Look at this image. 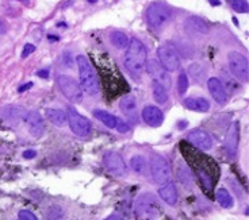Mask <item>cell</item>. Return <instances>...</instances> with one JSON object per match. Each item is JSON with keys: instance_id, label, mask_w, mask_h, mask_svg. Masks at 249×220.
Listing matches in <instances>:
<instances>
[{"instance_id": "1", "label": "cell", "mask_w": 249, "mask_h": 220, "mask_svg": "<svg viewBox=\"0 0 249 220\" xmlns=\"http://www.w3.org/2000/svg\"><path fill=\"white\" fill-rule=\"evenodd\" d=\"M148 53L143 44L137 39L131 38L124 53V68L133 76H141L146 66Z\"/></svg>"}, {"instance_id": "2", "label": "cell", "mask_w": 249, "mask_h": 220, "mask_svg": "<svg viewBox=\"0 0 249 220\" xmlns=\"http://www.w3.org/2000/svg\"><path fill=\"white\" fill-rule=\"evenodd\" d=\"M79 69V77H80V87L84 92L88 94H96L99 92V79L93 70L92 65L88 61L87 57L77 56L75 58Z\"/></svg>"}, {"instance_id": "3", "label": "cell", "mask_w": 249, "mask_h": 220, "mask_svg": "<svg viewBox=\"0 0 249 220\" xmlns=\"http://www.w3.org/2000/svg\"><path fill=\"white\" fill-rule=\"evenodd\" d=\"M134 216L137 220H157L160 216V205L152 193H143L134 205Z\"/></svg>"}, {"instance_id": "4", "label": "cell", "mask_w": 249, "mask_h": 220, "mask_svg": "<svg viewBox=\"0 0 249 220\" xmlns=\"http://www.w3.org/2000/svg\"><path fill=\"white\" fill-rule=\"evenodd\" d=\"M171 19H172V10L168 4L162 1L152 3L146 10V20L153 29H162L164 26L168 25Z\"/></svg>"}, {"instance_id": "5", "label": "cell", "mask_w": 249, "mask_h": 220, "mask_svg": "<svg viewBox=\"0 0 249 220\" xmlns=\"http://www.w3.org/2000/svg\"><path fill=\"white\" fill-rule=\"evenodd\" d=\"M150 174L157 184L168 183L172 176V169L168 159L160 154H152L150 157Z\"/></svg>"}, {"instance_id": "6", "label": "cell", "mask_w": 249, "mask_h": 220, "mask_svg": "<svg viewBox=\"0 0 249 220\" xmlns=\"http://www.w3.org/2000/svg\"><path fill=\"white\" fill-rule=\"evenodd\" d=\"M57 84L61 89L62 94L72 103L79 104L83 101V89H81L80 84L76 81L73 77L67 75L58 76L57 79Z\"/></svg>"}, {"instance_id": "7", "label": "cell", "mask_w": 249, "mask_h": 220, "mask_svg": "<svg viewBox=\"0 0 249 220\" xmlns=\"http://www.w3.org/2000/svg\"><path fill=\"white\" fill-rule=\"evenodd\" d=\"M67 116H68V123L71 130L76 134L77 137H88L91 134L92 126H91V122L83 116L81 113H79L73 107L67 108Z\"/></svg>"}, {"instance_id": "8", "label": "cell", "mask_w": 249, "mask_h": 220, "mask_svg": "<svg viewBox=\"0 0 249 220\" xmlns=\"http://www.w3.org/2000/svg\"><path fill=\"white\" fill-rule=\"evenodd\" d=\"M228 63L229 69L233 76L240 81L247 82L249 80V65L248 60L238 51H231L228 54Z\"/></svg>"}, {"instance_id": "9", "label": "cell", "mask_w": 249, "mask_h": 220, "mask_svg": "<svg viewBox=\"0 0 249 220\" xmlns=\"http://www.w3.org/2000/svg\"><path fill=\"white\" fill-rule=\"evenodd\" d=\"M157 57L160 60V63L167 72H175L180 68V57L179 53L171 47L168 45H161L157 49Z\"/></svg>"}, {"instance_id": "10", "label": "cell", "mask_w": 249, "mask_h": 220, "mask_svg": "<svg viewBox=\"0 0 249 220\" xmlns=\"http://www.w3.org/2000/svg\"><path fill=\"white\" fill-rule=\"evenodd\" d=\"M145 70H146L148 75L152 77L153 82L160 84V85H162L165 89L171 88L172 80H171L169 72H167V70L164 69L161 66V63H159L157 60H149V61H146Z\"/></svg>"}, {"instance_id": "11", "label": "cell", "mask_w": 249, "mask_h": 220, "mask_svg": "<svg viewBox=\"0 0 249 220\" xmlns=\"http://www.w3.org/2000/svg\"><path fill=\"white\" fill-rule=\"evenodd\" d=\"M103 162L106 165L107 170L115 174V176H126L127 173V166L124 164V158L119 156L115 151H107L103 157Z\"/></svg>"}, {"instance_id": "12", "label": "cell", "mask_w": 249, "mask_h": 220, "mask_svg": "<svg viewBox=\"0 0 249 220\" xmlns=\"http://www.w3.org/2000/svg\"><path fill=\"white\" fill-rule=\"evenodd\" d=\"M23 122L29 128L31 137H34V138L42 137V134L45 132V125L44 119H42V116L39 115L38 111H26L25 116H23Z\"/></svg>"}, {"instance_id": "13", "label": "cell", "mask_w": 249, "mask_h": 220, "mask_svg": "<svg viewBox=\"0 0 249 220\" xmlns=\"http://www.w3.org/2000/svg\"><path fill=\"white\" fill-rule=\"evenodd\" d=\"M187 139L191 145L203 151L210 150L213 147V139L210 134L205 130H202V128H195L193 131L188 132Z\"/></svg>"}, {"instance_id": "14", "label": "cell", "mask_w": 249, "mask_h": 220, "mask_svg": "<svg viewBox=\"0 0 249 220\" xmlns=\"http://www.w3.org/2000/svg\"><path fill=\"white\" fill-rule=\"evenodd\" d=\"M25 112V108H22L20 106H6V107L0 108L1 119L11 126H17L20 122H23Z\"/></svg>"}, {"instance_id": "15", "label": "cell", "mask_w": 249, "mask_h": 220, "mask_svg": "<svg viewBox=\"0 0 249 220\" xmlns=\"http://www.w3.org/2000/svg\"><path fill=\"white\" fill-rule=\"evenodd\" d=\"M238 142H240V123L233 122L225 138V149L229 157H234L237 154Z\"/></svg>"}, {"instance_id": "16", "label": "cell", "mask_w": 249, "mask_h": 220, "mask_svg": "<svg viewBox=\"0 0 249 220\" xmlns=\"http://www.w3.org/2000/svg\"><path fill=\"white\" fill-rule=\"evenodd\" d=\"M207 87L210 91L212 97L215 100L217 104L219 106H225L228 103V94H226V89H225L224 84L221 82L219 79L217 77H210L209 81H207Z\"/></svg>"}, {"instance_id": "17", "label": "cell", "mask_w": 249, "mask_h": 220, "mask_svg": "<svg viewBox=\"0 0 249 220\" xmlns=\"http://www.w3.org/2000/svg\"><path fill=\"white\" fill-rule=\"evenodd\" d=\"M119 108L130 122H136L138 119V107L137 100L133 94H126L119 101Z\"/></svg>"}, {"instance_id": "18", "label": "cell", "mask_w": 249, "mask_h": 220, "mask_svg": "<svg viewBox=\"0 0 249 220\" xmlns=\"http://www.w3.org/2000/svg\"><path fill=\"white\" fill-rule=\"evenodd\" d=\"M142 119L150 127H159L161 126L162 122H164V115H162V111L159 107L146 106L142 110Z\"/></svg>"}, {"instance_id": "19", "label": "cell", "mask_w": 249, "mask_h": 220, "mask_svg": "<svg viewBox=\"0 0 249 220\" xmlns=\"http://www.w3.org/2000/svg\"><path fill=\"white\" fill-rule=\"evenodd\" d=\"M159 195L162 202H165L168 205H175L178 203V189L174 183L162 184V187L159 189Z\"/></svg>"}, {"instance_id": "20", "label": "cell", "mask_w": 249, "mask_h": 220, "mask_svg": "<svg viewBox=\"0 0 249 220\" xmlns=\"http://www.w3.org/2000/svg\"><path fill=\"white\" fill-rule=\"evenodd\" d=\"M183 106L190 111L196 112H207L210 110V101L205 97H188L183 101Z\"/></svg>"}, {"instance_id": "21", "label": "cell", "mask_w": 249, "mask_h": 220, "mask_svg": "<svg viewBox=\"0 0 249 220\" xmlns=\"http://www.w3.org/2000/svg\"><path fill=\"white\" fill-rule=\"evenodd\" d=\"M46 119L49 120L52 125H54L56 127H64L68 123V116L67 112L62 110H57V108H48L45 111Z\"/></svg>"}, {"instance_id": "22", "label": "cell", "mask_w": 249, "mask_h": 220, "mask_svg": "<svg viewBox=\"0 0 249 220\" xmlns=\"http://www.w3.org/2000/svg\"><path fill=\"white\" fill-rule=\"evenodd\" d=\"M187 29H190L191 31L196 32V34H206L209 31V27H207V23L205 20L199 16H190L184 22Z\"/></svg>"}, {"instance_id": "23", "label": "cell", "mask_w": 249, "mask_h": 220, "mask_svg": "<svg viewBox=\"0 0 249 220\" xmlns=\"http://www.w3.org/2000/svg\"><path fill=\"white\" fill-rule=\"evenodd\" d=\"M130 168L138 176H146L148 173V162L142 156H134L130 158Z\"/></svg>"}, {"instance_id": "24", "label": "cell", "mask_w": 249, "mask_h": 220, "mask_svg": "<svg viewBox=\"0 0 249 220\" xmlns=\"http://www.w3.org/2000/svg\"><path fill=\"white\" fill-rule=\"evenodd\" d=\"M93 116L96 118V119L102 122L103 125L108 128H115L117 126V118L112 115V113L107 112V111H103V110H95L93 111Z\"/></svg>"}, {"instance_id": "25", "label": "cell", "mask_w": 249, "mask_h": 220, "mask_svg": "<svg viewBox=\"0 0 249 220\" xmlns=\"http://www.w3.org/2000/svg\"><path fill=\"white\" fill-rule=\"evenodd\" d=\"M110 41H111L112 46L118 50H124L129 45V38L122 31H112L110 34Z\"/></svg>"}, {"instance_id": "26", "label": "cell", "mask_w": 249, "mask_h": 220, "mask_svg": "<svg viewBox=\"0 0 249 220\" xmlns=\"http://www.w3.org/2000/svg\"><path fill=\"white\" fill-rule=\"evenodd\" d=\"M152 92H153V97L159 104H165L169 99L168 89H165L162 85L157 84V82H152Z\"/></svg>"}, {"instance_id": "27", "label": "cell", "mask_w": 249, "mask_h": 220, "mask_svg": "<svg viewBox=\"0 0 249 220\" xmlns=\"http://www.w3.org/2000/svg\"><path fill=\"white\" fill-rule=\"evenodd\" d=\"M178 178L186 187H190L193 184L194 176L193 173H191V170H190V168L187 166V164H180L179 169H178Z\"/></svg>"}, {"instance_id": "28", "label": "cell", "mask_w": 249, "mask_h": 220, "mask_svg": "<svg viewBox=\"0 0 249 220\" xmlns=\"http://www.w3.org/2000/svg\"><path fill=\"white\" fill-rule=\"evenodd\" d=\"M217 202L222 208H231L234 205L233 197H231V195L229 193V190H226L225 188L218 189Z\"/></svg>"}, {"instance_id": "29", "label": "cell", "mask_w": 249, "mask_h": 220, "mask_svg": "<svg viewBox=\"0 0 249 220\" xmlns=\"http://www.w3.org/2000/svg\"><path fill=\"white\" fill-rule=\"evenodd\" d=\"M46 218H48V220H64L65 212L58 205H50L46 211Z\"/></svg>"}, {"instance_id": "30", "label": "cell", "mask_w": 249, "mask_h": 220, "mask_svg": "<svg viewBox=\"0 0 249 220\" xmlns=\"http://www.w3.org/2000/svg\"><path fill=\"white\" fill-rule=\"evenodd\" d=\"M228 1H229L231 7L236 11V13H248V3H247V0H228Z\"/></svg>"}, {"instance_id": "31", "label": "cell", "mask_w": 249, "mask_h": 220, "mask_svg": "<svg viewBox=\"0 0 249 220\" xmlns=\"http://www.w3.org/2000/svg\"><path fill=\"white\" fill-rule=\"evenodd\" d=\"M188 85H190V81H188V76L183 72V73H180L179 75V77H178V92H179V94L180 96H183V94H186L187 89H188Z\"/></svg>"}, {"instance_id": "32", "label": "cell", "mask_w": 249, "mask_h": 220, "mask_svg": "<svg viewBox=\"0 0 249 220\" xmlns=\"http://www.w3.org/2000/svg\"><path fill=\"white\" fill-rule=\"evenodd\" d=\"M198 177H199L202 185H203L206 189L212 190L213 183H212V178H210V176H209V173H206V172H203V170H199V172H198Z\"/></svg>"}, {"instance_id": "33", "label": "cell", "mask_w": 249, "mask_h": 220, "mask_svg": "<svg viewBox=\"0 0 249 220\" xmlns=\"http://www.w3.org/2000/svg\"><path fill=\"white\" fill-rule=\"evenodd\" d=\"M62 63L64 66H67L69 69L73 68V63H75V60L72 58V54L69 51H64V57H62Z\"/></svg>"}, {"instance_id": "34", "label": "cell", "mask_w": 249, "mask_h": 220, "mask_svg": "<svg viewBox=\"0 0 249 220\" xmlns=\"http://www.w3.org/2000/svg\"><path fill=\"white\" fill-rule=\"evenodd\" d=\"M19 220H38L37 216L30 212V211H27V209H23V211H20L19 212Z\"/></svg>"}, {"instance_id": "35", "label": "cell", "mask_w": 249, "mask_h": 220, "mask_svg": "<svg viewBox=\"0 0 249 220\" xmlns=\"http://www.w3.org/2000/svg\"><path fill=\"white\" fill-rule=\"evenodd\" d=\"M36 51V46L31 44H26L23 46V51H22V58H27V57L30 56L31 53H34Z\"/></svg>"}, {"instance_id": "36", "label": "cell", "mask_w": 249, "mask_h": 220, "mask_svg": "<svg viewBox=\"0 0 249 220\" xmlns=\"http://www.w3.org/2000/svg\"><path fill=\"white\" fill-rule=\"evenodd\" d=\"M117 130L119 132H127L129 131V125H126L124 122H121V120H117Z\"/></svg>"}, {"instance_id": "37", "label": "cell", "mask_w": 249, "mask_h": 220, "mask_svg": "<svg viewBox=\"0 0 249 220\" xmlns=\"http://www.w3.org/2000/svg\"><path fill=\"white\" fill-rule=\"evenodd\" d=\"M36 156H37V151L36 150L23 151V158H26V159H31V158H34Z\"/></svg>"}, {"instance_id": "38", "label": "cell", "mask_w": 249, "mask_h": 220, "mask_svg": "<svg viewBox=\"0 0 249 220\" xmlns=\"http://www.w3.org/2000/svg\"><path fill=\"white\" fill-rule=\"evenodd\" d=\"M7 32V23L4 22V19L0 18V35L6 34Z\"/></svg>"}, {"instance_id": "39", "label": "cell", "mask_w": 249, "mask_h": 220, "mask_svg": "<svg viewBox=\"0 0 249 220\" xmlns=\"http://www.w3.org/2000/svg\"><path fill=\"white\" fill-rule=\"evenodd\" d=\"M33 87V82H27V84H25V85H20L18 88V92L19 94H22V92H26L27 89L31 88Z\"/></svg>"}, {"instance_id": "40", "label": "cell", "mask_w": 249, "mask_h": 220, "mask_svg": "<svg viewBox=\"0 0 249 220\" xmlns=\"http://www.w3.org/2000/svg\"><path fill=\"white\" fill-rule=\"evenodd\" d=\"M37 76L38 77H42V79H49V70H38Z\"/></svg>"}, {"instance_id": "41", "label": "cell", "mask_w": 249, "mask_h": 220, "mask_svg": "<svg viewBox=\"0 0 249 220\" xmlns=\"http://www.w3.org/2000/svg\"><path fill=\"white\" fill-rule=\"evenodd\" d=\"M105 220H124V218H122V216H121V215L112 214V215H110L108 218H106V219H105Z\"/></svg>"}, {"instance_id": "42", "label": "cell", "mask_w": 249, "mask_h": 220, "mask_svg": "<svg viewBox=\"0 0 249 220\" xmlns=\"http://www.w3.org/2000/svg\"><path fill=\"white\" fill-rule=\"evenodd\" d=\"M210 3H212V6H219L221 3H219V0H209Z\"/></svg>"}, {"instance_id": "43", "label": "cell", "mask_w": 249, "mask_h": 220, "mask_svg": "<svg viewBox=\"0 0 249 220\" xmlns=\"http://www.w3.org/2000/svg\"><path fill=\"white\" fill-rule=\"evenodd\" d=\"M18 1H20V3H25V4H29V3H30V0H18Z\"/></svg>"}]
</instances>
